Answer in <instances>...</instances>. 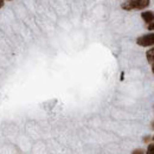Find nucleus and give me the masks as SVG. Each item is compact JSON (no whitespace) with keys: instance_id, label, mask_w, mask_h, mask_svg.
<instances>
[{"instance_id":"5","label":"nucleus","mask_w":154,"mask_h":154,"mask_svg":"<svg viewBox=\"0 0 154 154\" xmlns=\"http://www.w3.org/2000/svg\"><path fill=\"white\" fill-rule=\"evenodd\" d=\"M146 154H154V145L153 143H151V145L148 146V149H147V153Z\"/></svg>"},{"instance_id":"3","label":"nucleus","mask_w":154,"mask_h":154,"mask_svg":"<svg viewBox=\"0 0 154 154\" xmlns=\"http://www.w3.org/2000/svg\"><path fill=\"white\" fill-rule=\"evenodd\" d=\"M141 17H142V19L145 20L146 23H153V19H154V14L152 11H146V12H142L141 13Z\"/></svg>"},{"instance_id":"9","label":"nucleus","mask_w":154,"mask_h":154,"mask_svg":"<svg viewBox=\"0 0 154 154\" xmlns=\"http://www.w3.org/2000/svg\"><path fill=\"white\" fill-rule=\"evenodd\" d=\"M2 1H4V0H2Z\"/></svg>"},{"instance_id":"7","label":"nucleus","mask_w":154,"mask_h":154,"mask_svg":"<svg viewBox=\"0 0 154 154\" xmlns=\"http://www.w3.org/2000/svg\"><path fill=\"white\" fill-rule=\"evenodd\" d=\"M148 27H149V30H153V27H154V24H153V23H151Z\"/></svg>"},{"instance_id":"6","label":"nucleus","mask_w":154,"mask_h":154,"mask_svg":"<svg viewBox=\"0 0 154 154\" xmlns=\"http://www.w3.org/2000/svg\"><path fill=\"white\" fill-rule=\"evenodd\" d=\"M132 154H143V151L141 149V148H139V149H135V151H133V153Z\"/></svg>"},{"instance_id":"1","label":"nucleus","mask_w":154,"mask_h":154,"mask_svg":"<svg viewBox=\"0 0 154 154\" xmlns=\"http://www.w3.org/2000/svg\"><path fill=\"white\" fill-rule=\"evenodd\" d=\"M149 0H127L125 1L121 7L126 11H132V10H143L149 6Z\"/></svg>"},{"instance_id":"4","label":"nucleus","mask_w":154,"mask_h":154,"mask_svg":"<svg viewBox=\"0 0 154 154\" xmlns=\"http://www.w3.org/2000/svg\"><path fill=\"white\" fill-rule=\"evenodd\" d=\"M146 57H147V60L153 65V62H154V49H149L146 54Z\"/></svg>"},{"instance_id":"2","label":"nucleus","mask_w":154,"mask_h":154,"mask_svg":"<svg viewBox=\"0 0 154 154\" xmlns=\"http://www.w3.org/2000/svg\"><path fill=\"white\" fill-rule=\"evenodd\" d=\"M136 43L140 46H152L154 44V35L153 33H149V35L141 36V37L137 38Z\"/></svg>"},{"instance_id":"8","label":"nucleus","mask_w":154,"mask_h":154,"mask_svg":"<svg viewBox=\"0 0 154 154\" xmlns=\"http://www.w3.org/2000/svg\"><path fill=\"white\" fill-rule=\"evenodd\" d=\"M2 6H4V1H2V0H0V8H1Z\"/></svg>"}]
</instances>
